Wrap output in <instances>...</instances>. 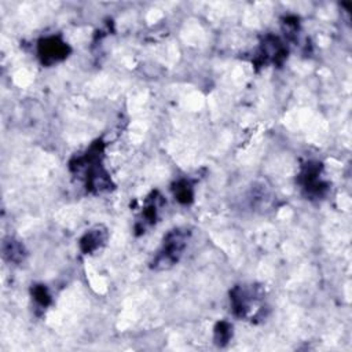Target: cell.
Instances as JSON below:
<instances>
[{
	"mask_svg": "<svg viewBox=\"0 0 352 352\" xmlns=\"http://www.w3.org/2000/svg\"><path fill=\"white\" fill-rule=\"evenodd\" d=\"M40 57L46 63H54L63 59L69 53V47L59 38H50L40 43Z\"/></svg>",
	"mask_w": 352,
	"mask_h": 352,
	"instance_id": "cell-1",
	"label": "cell"
},
{
	"mask_svg": "<svg viewBox=\"0 0 352 352\" xmlns=\"http://www.w3.org/2000/svg\"><path fill=\"white\" fill-rule=\"evenodd\" d=\"M185 248V238L181 233H172L168 235L167 241H164L162 252L158 256V262L161 264H172L181 256L182 251Z\"/></svg>",
	"mask_w": 352,
	"mask_h": 352,
	"instance_id": "cell-2",
	"label": "cell"
},
{
	"mask_svg": "<svg viewBox=\"0 0 352 352\" xmlns=\"http://www.w3.org/2000/svg\"><path fill=\"white\" fill-rule=\"evenodd\" d=\"M100 241H102V235H100L99 231H91L83 238L81 241V247H83V251L84 252H92L95 251L96 248H99Z\"/></svg>",
	"mask_w": 352,
	"mask_h": 352,
	"instance_id": "cell-3",
	"label": "cell"
},
{
	"mask_svg": "<svg viewBox=\"0 0 352 352\" xmlns=\"http://www.w3.org/2000/svg\"><path fill=\"white\" fill-rule=\"evenodd\" d=\"M191 195H193L191 194V189L187 183H182V186H179L176 189V197L182 202H187L191 198Z\"/></svg>",
	"mask_w": 352,
	"mask_h": 352,
	"instance_id": "cell-4",
	"label": "cell"
},
{
	"mask_svg": "<svg viewBox=\"0 0 352 352\" xmlns=\"http://www.w3.org/2000/svg\"><path fill=\"white\" fill-rule=\"evenodd\" d=\"M34 297H36V300H38V301H40L42 304H47L48 295H47V292H46V289H44V288H38V289L34 291Z\"/></svg>",
	"mask_w": 352,
	"mask_h": 352,
	"instance_id": "cell-5",
	"label": "cell"
}]
</instances>
